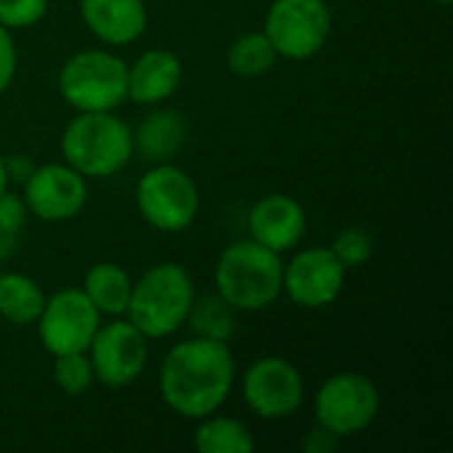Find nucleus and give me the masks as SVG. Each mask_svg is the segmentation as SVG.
Returning a JSON list of instances; mask_svg holds the SVG:
<instances>
[{"label":"nucleus","mask_w":453,"mask_h":453,"mask_svg":"<svg viewBox=\"0 0 453 453\" xmlns=\"http://www.w3.org/2000/svg\"><path fill=\"white\" fill-rule=\"evenodd\" d=\"M226 61L236 77H263L265 72L273 69V64L279 61V53L265 37V32L260 29V32H247L236 37L226 53Z\"/></svg>","instance_id":"412c9836"},{"label":"nucleus","mask_w":453,"mask_h":453,"mask_svg":"<svg viewBox=\"0 0 453 453\" xmlns=\"http://www.w3.org/2000/svg\"><path fill=\"white\" fill-rule=\"evenodd\" d=\"M329 250L337 255V260L345 265V271H350V268H361L372 257L374 244L364 228H342L334 236V244Z\"/></svg>","instance_id":"b1692460"},{"label":"nucleus","mask_w":453,"mask_h":453,"mask_svg":"<svg viewBox=\"0 0 453 453\" xmlns=\"http://www.w3.org/2000/svg\"><path fill=\"white\" fill-rule=\"evenodd\" d=\"M380 406L382 398L377 385L358 372L329 377L313 398L319 427L329 430L337 438H350L369 430L380 414Z\"/></svg>","instance_id":"0eeeda50"},{"label":"nucleus","mask_w":453,"mask_h":453,"mask_svg":"<svg viewBox=\"0 0 453 453\" xmlns=\"http://www.w3.org/2000/svg\"><path fill=\"white\" fill-rule=\"evenodd\" d=\"M48 0H0V24L5 29H24L42 21Z\"/></svg>","instance_id":"393cba45"},{"label":"nucleus","mask_w":453,"mask_h":453,"mask_svg":"<svg viewBox=\"0 0 453 453\" xmlns=\"http://www.w3.org/2000/svg\"><path fill=\"white\" fill-rule=\"evenodd\" d=\"M58 93L77 111H114L127 101V64L109 50H80L64 61Z\"/></svg>","instance_id":"39448f33"},{"label":"nucleus","mask_w":453,"mask_h":453,"mask_svg":"<svg viewBox=\"0 0 453 453\" xmlns=\"http://www.w3.org/2000/svg\"><path fill=\"white\" fill-rule=\"evenodd\" d=\"M345 273V265L329 247H308L284 265L281 292L300 308H329L342 295Z\"/></svg>","instance_id":"f8f14e48"},{"label":"nucleus","mask_w":453,"mask_h":453,"mask_svg":"<svg viewBox=\"0 0 453 453\" xmlns=\"http://www.w3.org/2000/svg\"><path fill=\"white\" fill-rule=\"evenodd\" d=\"M284 263L281 255L255 239L226 247L215 263L218 295L242 313H257L281 297Z\"/></svg>","instance_id":"f03ea898"},{"label":"nucleus","mask_w":453,"mask_h":453,"mask_svg":"<svg viewBox=\"0 0 453 453\" xmlns=\"http://www.w3.org/2000/svg\"><path fill=\"white\" fill-rule=\"evenodd\" d=\"M186 141V122L178 111L173 109H157L151 111L138 130L133 133L135 149L149 159V162H170Z\"/></svg>","instance_id":"f3484780"},{"label":"nucleus","mask_w":453,"mask_h":453,"mask_svg":"<svg viewBox=\"0 0 453 453\" xmlns=\"http://www.w3.org/2000/svg\"><path fill=\"white\" fill-rule=\"evenodd\" d=\"M16 42L11 37V29L0 24V93H5L16 77Z\"/></svg>","instance_id":"bb28decb"},{"label":"nucleus","mask_w":453,"mask_h":453,"mask_svg":"<svg viewBox=\"0 0 453 453\" xmlns=\"http://www.w3.org/2000/svg\"><path fill=\"white\" fill-rule=\"evenodd\" d=\"M135 204L151 228L162 234H180L199 215V188L178 165L157 162L141 175L135 186Z\"/></svg>","instance_id":"423d86ee"},{"label":"nucleus","mask_w":453,"mask_h":453,"mask_svg":"<svg viewBox=\"0 0 453 453\" xmlns=\"http://www.w3.org/2000/svg\"><path fill=\"white\" fill-rule=\"evenodd\" d=\"M5 170H8V180H21L24 183L35 167L24 154H11V157H5Z\"/></svg>","instance_id":"c85d7f7f"},{"label":"nucleus","mask_w":453,"mask_h":453,"mask_svg":"<svg viewBox=\"0 0 453 453\" xmlns=\"http://www.w3.org/2000/svg\"><path fill=\"white\" fill-rule=\"evenodd\" d=\"M180 82L183 64L173 50H146L127 66V101L141 106H159L178 93Z\"/></svg>","instance_id":"2eb2a0df"},{"label":"nucleus","mask_w":453,"mask_h":453,"mask_svg":"<svg viewBox=\"0 0 453 453\" xmlns=\"http://www.w3.org/2000/svg\"><path fill=\"white\" fill-rule=\"evenodd\" d=\"M279 58H313L332 35V11L326 0H273L263 24Z\"/></svg>","instance_id":"6e6552de"},{"label":"nucleus","mask_w":453,"mask_h":453,"mask_svg":"<svg viewBox=\"0 0 453 453\" xmlns=\"http://www.w3.org/2000/svg\"><path fill=\"white\" fill-rule=\"evenodd\" d=\"M82 292L88 295V300L96 305V311L101 316L117 319V316H125V311H127L133 279L117 263H96L93 268L85 271Z\"/></svg>","instance_id":"a211bd4d"},{"label":"nucleus","mask_w":453,"mask_h":453,"mask_svg":"<svg viewBox=\"0 0 453 453\" xmlns=\"http://www.w3.org/2000/svg\"><path fill=\"white\" fill-rule=\"evenodd\" d=\"M242 395L255 417L268 422L289 419L305 401V382L292 361L268 356L247 366L242 377Z\"/></svg>","instance_id":"9b49d317"},{"label":"nucleus","mask_w":453,"mask_h":453,"mask_svg":"<svg viewBox=\"0 0 453 453\" xmlns=\"http://www.w3.org/2000/svg\"><path fill=\"white\" fill-rule=\"evenodd\" d=\"M234 313H236V311L215 292V295L194 297L186 321L191 324L194 337L228 342V337L234 334Z\"/></svg>","instance_id":"4be33fe9"},{"label":"nucleus","mask_w":453,"mask_h":453,"mask_svg":"<svg viewBox=\"0 0 453 453\" xmlns=\"http://www.w3.org/2000/svg\"><path fill=\"white\" fill-rule=\"evenodd\" d=\"M45 295L35 279L27 273H3L0 276V319L16 324V326H29L37 321L42 311Z\"/></svg>","instance_id":"6ab92c4d"},{"label":"nucleus","mask_w":453,"mask_h":453,"mask_svg":"<svg viewBox=\"0 0 453 453\" xmlns=\"http://www.w3.org/2000/svg\"><path fill=\"white\" fill-rule=\"evenodd\" d=\"M199 427L194 433V449L199 453H252L255 438L247 425H242L234 417H218L210 414L204 419H196Z\"/></svg>","instance_id":"aec40b11"},{"label":"nucleus","mask_w":453,"mask_h":453,"mask_svg":"<svg viewBox=\"0 0 453 453\" xmlns=\"http://www.w3.org/2000/svg\"><path fill=\"white\" fill-rule=\"evenodd\" d=\"M37 337L45 353H88L98 326L101 313L88 300L82 289H61L45 297L42 311L37 316Z\"/></svg>","instance_id":"1a4fd4ad"},{"label":"nucleus","mask_w":453,"mask_h":453,"mask_svg":"<svg viewBox=\"0 0 453 453\" xmlns=\"http://www.w3.org/2000/svg\"><path fill=\"white\" fill-rule=\"evenodd\" d=\"M236 364L228 342L191 337L170 348L159 369V393L170 411L183 419H204L228 401Z\"/></svg>","instance_id":"f257e3e1"},{"label":"nucleus","mask_w":453,"mask_h":453,"mask_svg":"<svg viewBox=\"0 0 453 453\" xmlns=\"http://www.w3.org/2000/svg\"><path fill=\"white\" fill-rule=\"evenodd\" d=\"M21 196L29 215L45 223H66L77 218L88 202V178H82L66 162L40 165L24 180Z\"/></svg>","instance_id":"ddd939ff"},{"label":"nucleus","mask_w":453,"mask_h":453,"mask_svg":"<svg viewBox=\"0 0 453 453\" xmlns=\"http://www.w3.org/2000/svg\"><path fill=\"white\" fill-rule=\"evenodd\" d=\"M88 358L93 364L96 382L109 390H122L143 374L149 361V337L135 324L117 316L98 326L88 348Z\"/></svg>","instance_id":"9d476101"},{"label":"nucleus","mask_w":453,"mask_h":453,"mask_svg":"<svg viewBox=\"0 0 453 453\" xmlns=\"http://www.w3.org/2000/svg\"><path fill=\"white\" fill-rule=\"evenodd\" d=\"M194 297L196 289L183 265L157 263L138 281H133L125 316L149 340H165L186 324Z\"/></svg>","instance_id":"20e7f679"},{"label":"nucleus","mask_w":453,"mask_h":453,"mask_svg":"<svg viewBox=\"0 0 453 453\" xmlns=\"http://www.w3.org/2000/svg\"><path fill=\"white\" fill-rule=\"evenodd\" d=\"M16 244H19V234L11 231V228H5V226H0V260L11 257L13 250H16Z\"/></svg>","instance_id":"c756f323"},{"label":"nucleus","mask_w":453,"mask_h":453,"mask_svg":"<svg viewBox=\"0 0 453 453\" xmlns=\"http://www.w3.org/2000/svg\"><path fill=\"white\" fill-rule=\"evenodd\" d=\"M27 218H29V210H27L24 196L5 191V194L0 196V226H5V228L21 234V228L27 226Z\"/></svg>","instance_id":"a878e982"},{"label":"nucleus","mask_w":453,"mask_h":453,"mask_svg":"<svg viewBox=\"0 0 453 453\" xmlns=\"http://www.w3.org/2000/svg\"><path fill=\"white\" fill-rule=\"evenodd\" d=\"M305 231V207L289 194H268L250 210V239L279 255L295 250L303 242Z\"/></svg>","instance_id":"4468645a"},{"label":"nucleus","mask_w":453,"mask_h":453,"mask_svg":"<svg viewBox=\"0 0 453 453\" xmlns=\"http://www.w3.org/2000/svg\"><path fill=\"white\" fill-rule=\"evenodd\" d=\"M8 191V170H5V157L0 154V196Z\"/></svg>","instance_id":"7c9ffc66"},{"label":"nucleus","mask_w":453,"mask_h":453,"mask_svg":"<svg viewBox=\"0 0 453 453\" xmlns=\"http://www.w3.org/2000/svg\"><path fill=\"white\" fill-rule=\"evenodd\" d=\"M337 435H332L329 430H324V427H316L305 441H303V449L308 453H326V451H334L337 449Z\"/></svg>","instance_id":"cd10ccee"},{"label":"nucleus","mask_w":453,"mask_h":453,"mask_svg":"<svg viewBox=\"0 0 453 453\" xmlns=\"http://www.w3.org/2000/svg\"><path fill=\"white\" fill-rule=\"evenodd\" d=\"M53 380L58 385V390L69 398L85 395L93 382V364L88 358V353H64V356H53Z\"/></svg>","instance_id":"5701e85b"},{"label":"nucleus","mask_w":453,"mask_h":453,"mask_svg":"<svg viewBox=\"0 0 453 453\" xmlns=\"http://www.w3.org/2000/svg\"><path fill=\"white\" fill-rule=\"evenodd\" d=\"M80 16L106 45H130L149 24L143 0H80Z\"/></svg>","instance_id":"dca6fc26"},{"label":"nucleus","mask_w":453,"mask_h":453,"mask_svg":"<svg viewBox=\"0 0 453 453\" xmlns=\"http://www.w3.org/2000/svg\"><path fill=\"white\" fill-rule=\"evenodd\" d=\"M430 3H438V5H449L451 0H430Z\"/></svg>","instance_id":"2f4dec72"},{"label":"nucleus","mask_w":453,"mask_h":453,"mask_svg":"<svg viewBox=\"0 0 453 453\" xmlns=\"http://www.w3.org/2000/svg\"><path fill=\"white\" fill-rule=\"evenodd\" d=\"M135 143L125 119L111 111H80L61 135V157L82 178H109L127 167Z\"/></svg>","instance_id":"7ed1b4c3"}]
</instances>
